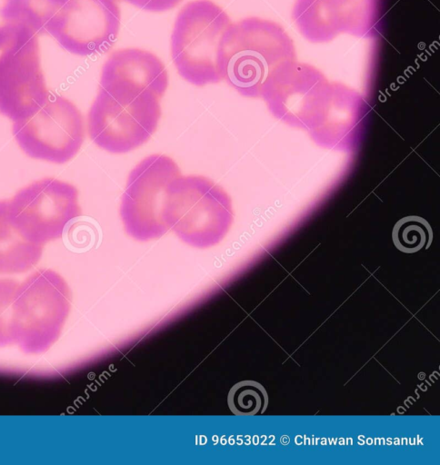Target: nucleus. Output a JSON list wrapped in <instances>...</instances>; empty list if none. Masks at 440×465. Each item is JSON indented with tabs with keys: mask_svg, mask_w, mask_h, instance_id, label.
Wrapping results in <instances>:
<instances>
[{
	"mask_svg": "<svg viewBox=\"0 0 440 465\" xmlns=\"http://www.w3.org/2000/svg\"><path fill=\"white\" fill-rule=\"evenodd\" d=\"M49 0H3L0 16L5 23L22 25L38 36L45 35Z\"/></svg>",
	"mask_w": 440,
	"mask_h": 465,
	"instance_id": "nucleus-13",
	"label": "nucleus"
},
{
	"mask_svg": "<svg viewBox=\"0 0 440 465\" xmlns=\"http://www.w3.org/2000/svg\"><path fill=\"white\" fill-rule=\"evenodd\" d=\"M128 3L149 12H165L178 5L183 0H116Z\"/></svg>",
	"mask_w": 440,
	"mask_h": 465,
	"instance_id": "nucleus-17",
	"label": "nucleus"
},
{
	"mask_svg": "<svg viewBox=\"0 0 440 465\" xmlns=\"http://www.w3.org/2000/svg\"><path fill=\"white\" fill-rule=\"evenodd\" d=\"M268 400L265 387L255 381L235 383L227 395V404L231 412L241 416L263 414L267 408Z\"/></svg>",
	"mask_w": 440,
	"mask_h": 465,
	"instance_id": "nucleus-15",
	"label": "nucleus"
},
{
	"mask_svg": "<svg viewBox=\"0 0 440 465\" xmlns=\"http://www.w3.org/2000/svg\"><path fill=\"white\" fill-rule=\"evenodd\" d=\"M43 245L26 241L10 223L7 200L0 201V273H20L40 260Z\"/></svg>",
	"mask_w": 440,
	"mask_h": 465,
	"instance_id": "nucleus-12",
	"label": "nucleus"
},
{
	"mask_svg": "<svg viewBox=\"0 0 440 465\" xmlns=\"http://www.w3.org/2000/svg\"><path fill=\"white\" fill-rule=\"evenodd\" d=\"M120 24L116 0H49L45 30L65 51L87 56L109 51Z\"/></svg>",
	"mask_w": 440,
	"mask_h": 465,
	"instance_id": "nucleus-6",
	"label": "nucleus"
},
{
	"mask_svg": "<svg viewBox=\"0 0 440 465\" xmlns=\"http://www.w3.org/2000/svg\"><path fill=\"white\" fill-rule=\"evenodd\" d=\"M275 45L271 25L257 18L230 24L217 52L222 79L244 94L255 93L275 61Z\"/></svg>",
	"mask_w": 440,
	"mask_h": 465,
	"instance_id": "nucleus-10",
	"label": "nucleus"
},
{
	"mask_svg": "<svg viewBox=\"0 0 440 465\" xmlns=\"http://www.w3.org/2000/svg\"><path fill=\"white\" fill-rule=\"evenodd\" d=\"M230 24L227 14L211 0H193L182 7L171 35V57L182 78L196 86L222 80L217 52Z\"/></svg>",
	"mask_w": 440,
	"mask_h": 465,
	"instance_id": "nucleus-4",
	"label": "nucleus"
},
{
	"mask_svg": "<svg viewBox=\"0 0 440 465\" xmlns=\"http://www.w3.org/2000/svg\"><path fill=\"white\" fill-rule=\"evenodd\" d=\"M162 219L185 243L205 249L225 236L232 222L231 202L208 178L180 174L166 188Z\"/></svg>",
	"mask_w": 440,
	"mask_h": 465,
	"instance_id": "nucleus-2",
	"label": "nucleus"
},
{
	"mask_svg": "<svg viewBox=\"0 0 440 465\" xmlns=\"http://www.w3.org/2000/svg\"><path fill=\"white\" fill-rule=\"evenodd\" d=\"M38 35L28 27L0 25V114L25 119L47 101Z\"/></svg>",
	"mask_w": 440,
	"mask_h": 465,
	"instance_id": "nucleus-3",
	"label": "nucleus"
},
{
	"mask_svg": "<svg viewBox=\"0 0 440 465\" xmlns=\"http://www.w3.org/2000/svg\"><path fill=\"white\" fill-rule=\"evenodd\" d=\"M180 174L177 163L165 154L149 155L133 168L119 210L130 237L147 242L168 231L162 219L164 198L169 183Z\"/></svg>",
	"mask_w": 440,
	"mask_h": 465,
	"instance_id": "nucleus-8",
	"label": "nucleus"
},
{
	"mask_svg": "<svg viewBox=\"0 0 440 465\" xmlns=\"http://www.w3.org/2000/svg\"><path fill=\"white\" fill-rule=\"evenodd\" d=\"M13 134L29 157L62 164L71 160L83 144L84 119L71 101L50 94L36 113L14 122Z\"/></svg>",
	"mask_w": 440,
	"mask_h": 465,
	"instance_id": "nucleus-9",
	"label": "nucleus"
},
{
	"mask_svg": "<svg viewBox=\"0 0 440 465\" xmlns=\"http://www.w3.org/2000/svg\"><path fill=\"white\" fill-rule=\"evenodd\" d=\"M80 215L77 189L55 178L35 181L7 200L10 223L23 238L39 245L61 238Z\"/></svg>",
	"mask_w": 440,
	"mask_h": 465,
	"instance_id": "nucleus-7",
	"label": "nucleus"
},
{
	"mask_svg": "<svg viewBox=\"0 0 440 465\" xmlns=\"http://www.w3.org/2000/svg\"><path fill=\"white\" fill-rule=\"evenodd\" d=\"M433 231L429 223L416 215L398 220L392 232L395 246L403 252L414 253L430 246Z\"/></svg>",
	"mask_w": 440,
	"mask_h": 465,
	"instance_id": "nucleus-14",
	"label": "nucleus"
},
{
	"mask_svg": "<svg viewBox=\"0 0 440 465\" xmlns=\"http://www.w3.org/2000/svg\"><path fill=\"white\" fill-rule=\"evenodd\" d=\"M100 83H115L155 93L160 98L168 86V74L153 53L139 48L114 51L102 66Z\"/></svg>",
	"mask_w": 440,
	"mask_h": 465,
	"instance_id": "nucleus-11",
	"label": "nucleus"
},
{
	"mask_svg": "<svg viewBox=\"0 0 440 465\" xmlns=\"http://www.w3.org/2000/svg\"><path fill=\"white\" fill-rule=\"evenodd\" d=\"M70 308L65 281L41 269L25 280L13 302L15 341L27 354L48 350L58 339Z\"/></svg>",
	"mask_w": 440,
	"mask_h": 465,
	"instance_id": "nucleus-5",
	"label": "nucleus"
},
{
	"mask_svg": "<svg viewBox=\"0 0 440 465\" xmlns=\"http://www.w3.org/2000/svg\"><path fill=\"white\" fill-rule=\"evenodd\" d=\"M19 283L0 280V347L15 344L13 302Z\"/></svg>",
	"mask_w": 440,
	"mask_h": 465,
	"instance_id": "nucleus-16",
	"label": "nucleus"
},
{
	"mask_svg": "<svg viewBox=\"0 0 440 465\" xmlns=\"http://www.w3.org/2000/svg\"><path fill=\"white\" fill-rule=\"evenodd\" d=\"M160 97L132 87L99 85L87 114V132L100 148L125 153L146 143L161 117Z\"/></svg>",
	"mask_w": 440,
	"mask_h": 465,
	"instance_id": "nucleus-1",
	"label": "nucleus"
}]
</instances>
